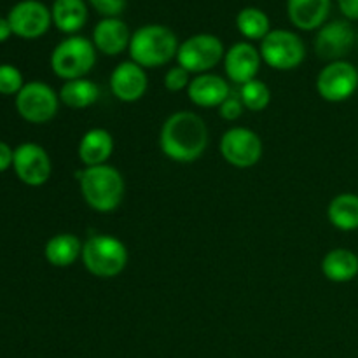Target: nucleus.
Listing matches in <instances>:
<instances>
[{
  "label": "nucleus",
  "instance_id": "obj_13",
  "mask_svg": "<svg viewBox=\"0 0 358 358\" xmlns=\"http://www.w3.org/2000/svg\"><path fill=\"white\" fill-rule=\"evenodd\" d=\"M13 34L21 38H38L49 30L52 23L51 10L38 0H21L9 10Z\"/></svg>",
  "mask_w": 358,
  "mask_h": 358
},
{
  "label": "nucleus",
  "instance_id": "obj_18",
  "mask_svg": "<svg viewBox=\"0 0 358 358\" xmlns=\"http://www.w3.org/2000/svg\"><path fill=\"white\" fill-rule=\"evenodd\" d=\"M331 13V0H287V14L299 30H317L324 27Z\"/></svg>",
  "mask_w": 358,
  "mask_h": 358
},
{
  "label": "nucleus",
  "instance_id": "obj_2",
  "mask_svg": "<svg viewBox=\"0 0 358 358\" xmlns=\"http://www.w3.org/2000/svg\"><path fill=\"white\" fill-rule=\"evenodd\" d=\"M79 187L86 205L98 213L115 212L124 199V178L110 164L84 168L79 173Z\"/></svg>",
  "mask_w": 358,
  "mask_h": 358
},
{
  "label": "nucleus",
  "instance_id": "obj_24",
  "mask_svg": "<svg viewBox=\"0 0 358 358\" xmlns=\"http://www.w3.org/2000/svg\"><path fill=\"white\" fill-rule=\"evenodd\" d=\"M327 219L336 229L357 231L358 229V194L341 192L327 206Z\"/></svg>",
  "mask_w": 358,
  "mask_h": 358
},
{
  "label": "nucleus",
  "instance_id": "obj_19",
  "mask_svg": "<svg viewBox=\"0 0 358 358\" xmlns=\"http://www.w3.org/2000/svg\"><path fill=\"white\" fill-rule=\"evenodd\" d=\"M114 152V136L105 128H93L83 135L79 142V159L86 168L107 164Z\"/></svg>",
  "mask_w": 358,
  "mask_h": 358
},
{
  "label": "nucleus",
  "instance_id": "obj_7",
  "mask_svg": "<svg viewBox=\"0 0 358 358\" xmlns=\"http://www.w3.org/2000/svg\"><path fill=\"white\" fill-rule=\"evenodd\" d=\"M261 58L275 70H294L306 58L303 38L290 30H271L261 41Z\"/></svg>",
  "mask_w": 358,
  "mask_h": 358
},
{
  "label": "nucleus",
  "instance_id": "obj_27",
  "mask_svg": "<svg viewBox=\"0 0 358 358\" xmlns=\"http://www.w3.org/2000/svg\"><path fill=\"white\" fill-rule=\"evenodd\" d=\"M23 86V76H21L20 70L9 63H2L0 65V94H3V96H13L14 94L16 96Z\"/></svg>",
  "mask_w": 358,
  "mask_h": 358
},
{
  "label": "nucleus",
  "instance_id": "obj_29",
  "mask_svg": "<svg viewBox=\"0 0 358 358\" xmlns=\"http://www.w3.org/2000/svg\"><path fill=\"white\" fill-rule=\"evenodd\" d=\"M243 110L245 105L243 101H241V98L231 93L219 107V115L222 119H226V121H236V119L241 117Z\"/></svg>",
  "mask_w": 358,
  "mask_h": 358
},
{
  "label": "nucleus",
  "instance_id": "obj_1",
  "mask_svg": "<svg viewBox=\"0 0 358 358\" xmlns=\"http://www.w3.org/2000/svg\"><path fill=\"white\" fill-rule=\"evenodd\" d=\"M161 152L175 163H192L208 147V128L196 112L180 110L163 122L159 131Z\"/></svg>",
  "mask_w": 358,
  "mask_h": 358
},
{
  "label": "nucleus",
  "instance_id": "obj_9",
  "mask_svg": "<svg viewBox=\"0 0 358 358\" xmlns=\"http://www.w3.org/2000/svg\"><path fill=\"white\" fill-rule=\"evenodd\" d=\"M264 145H262L261 136L248 128L227 129L220 140V154L229 163L231 166L247 170V168L255 166L261 161Z\"/></svg>",
  "mask_w": 358,
  "mask_h": 358
},
{
  "label": "nucleus",
  "instance_id": "obj_21",
  "mask_svg": "<svg viewBox=\"0 0 358 358\" xmlns=\"http://www.w3.org/2000/svg\"><path fill=\"white\" fill-rule=\"evenodd\" d=\"M322 273L329 282L348 283L358 276V255L350 248H334L322 261Z\"/></svg>",
  "mask_w": 358,
  "mask_h": 358
},
{
  "label": "nucleus",
  "instance_id": "obj_23",
  "mask_svg": "<svg viewBox=\"0 0 358 358\" xmlns=\"http://www.w3.org/2000/svg\"><path fill=\"white\" fill-rule=\"evenodd\" d=\"M59 101L66 105L73 110H84V108L91 107L100 98V87L93 83V80L86 79H73L65 80V84L59 90Z\"/></svg>",
  "mask_w": 358,
  "mask_h": 358
},
{
  "label": "nucleus",
  "instance_id": "obj_28",
  "mask_svg": "<svg viewBox=\"0 0 358 358\" xmlns=\"http://www.w3.org/2000/svg\"><path fill=\"white\" fill-rule=\"evenodd\" d=\"M191 80V73L187 70L182 69L180 65L171 66L166 72V76H164V87L171 91V93H178L182 90H187Z\"/></svg>",
  "mask_w": 358,
  "mask_h": 358
},
{
  "label": "nucleus",
  "instance_id": "obj_10",
  "mask_svg": "<svg viewBox=\"0 0 358 358\" xmlns=\"http://www.w3.org/2000/svg\"><path fill=\"white\" fill-rule=\"evenodd\" d=\"M358 90V70L350 62H331L317 77V91L325 101L341 103L350 100Z\"/></svg>",
  "mask_w": 358,
  "mask_h": 358
},
{
  "label": "nucleus",
  "instance_id": "obj_17",
  "mask_svg": "<svg viewBox=\"0 0 358 358\" xmlns=\"http://www.w3.org/2000/svg\"><path fill=\"white\" fill-rule=\"evenodd\" d=\"M131 34L128 24L119 17H103L93 30V44L96 51L107 56L121 55L129 48Z\"/></svg>",
  "mask_w": 358,
  "mask_h": 358
},
{
  "label": "nucleus",
  "instance_id": "obj_5",
  "mask_svg": "<svg viewBox=\"0 0 358 358\" xmlns=\"http://www.w3.org/2000/svg\"><path fill=\"white\" fill-rule=\"evenodd\" d=\"M96 63V48L93 41L72 35L59 42L51 52V69L59 79H83Z\"/></svg>",
  "mask_w": 358,
  "mask_h": 358
},
{
  "label": "nucleus",
  "instance_id": "obj_26",
  "mask_svg": "<svg viewBox=\"0 0 358 358\" xmlns=\"http://www.w3.org/2000/svg\"><path fill=\"white\" fill-rule=\"evenodd\" d=\"M240 98L243 101L245 108L252 112H261L271 101V91H269L268 84L259 79H254L240 87Z\"/></svg>",
  "mask_w": 358,
  "mask_h": 358
},
{
  "label": "nucleus",
  "instance_id": "obj_8",
  "mask_svg": "<svg viewBox=\"0 0 358 358\" xmlns=\"http://www.w3.org/2000/svg\"><path fill=\"white\" fill-rule=\"evenodd\" d=\"M59 94L42 80H31L16 94V110L31 124H44L58 114Z\"/></svg>",
  "mask_w": 358,
  "mask_h": 358
},
{
  "label": "nucleus",
  "instance_id": "obj_25",
  "mask_svg": "<svg viewBox=\"0 0 358 358\" xmlns=\"http://www.w3.org/2000/svg\"><path fill=\"white\" fill-rule=\"evenodd\" d=\"M236 28L248 41H262L269 34V17L257 7H245L236 16Z\"/></svg>",
  "mask_w": 358,
  "mask_h": 358
},
{
  "label": "nucleus",
  "instance_id": "obj_22",
  "mask_svg": "<svg viewBox=\"0 0 358 358\" xmlns=\"http://www.w3.org/2000/svg\"><path fill=\"white\" fill-rule=\"evenodd\" d=\"M55 27L63 34H76L86 24L87 7L84 0H55L51 7Z\"/></svg>",
  "mask_w": 358,
  "mask_h": 358
},
{
  "label": "nucleus",
  "instance_id": "obj_14",
  "mask_svg": "<svg viewBox=\"0 0 358 358\" xmlns=\"http://www.w3.org/2000/svg\"><path fill=\"white\" fill-rule=\"evenodd\" d=\"M261 63V52L250 42H236L224 56V69H226L227 77L231 83L238 86L257 79Z\"/></svg>",
  "mask_w": 358,
  "mask_h": 358
},
{
  "label": "nucleus",
  "instance_id": "obj_20",
  "mask_svg": "<svg viewBox=\"0 0 358 358\" xmlns=\"http://www.w3.org/2000/svg\"><path fill=\"white\" fill-rule=\"evenodd\" d=\"M83 241L72 233H59L45 243V261L55 268H69L83 257Z\"/></svg>",
  "mask_w": 358,
  "mask_h": 358
},
{
  "label": "nucleus",
  "instance_id": "obj_33",
  "mask_svg": "<svg viewBox=\"0 0 358 358\" xmlns=\"http://www.w3.org/2000/svg\"><path fill=\"white\" fill-rule=\"evenodd\" d=\"M13 35V28L7 17H0V42H6Z\"/></svg>",
  "mask_w": 358,
  "mask_h": 358
},
{
  "label": "nucleus",
  "instance_id": "obj_34",
  "mask_svg": "<svg viewBox=\"0 0 358 358\" xmlns=\"http://www.w3.org/2000/svg\"><path fill=\"white\" fill-rule=\"evenodd\" d=\"M357 41H358V34H357Z\"/></svg>",
  "mask_w": 358,
  "mask_h": 358
},
{
  "label": "nucleus",
  "instance_id": "obj_16",
  "mask_svg": "<svg viewBox=\"0 0 358 358\" xmlns=\"http://www.w3.org/2000/svg\"><path fill=\"white\" fill-rule=\"evenodd\" d=\"M231 94V87L226 79L217 73H201L194 76L187 87L189 100L203 108H219L222 101Z\"/></svg>",
  "mask_w": 358,
  "mask_h": 358
},
{
  "label": "nucleus",
  "instance_id": "obj_12",
  "mask_svg": "<svg viewBox=\"0 0 358 358\" xmlns=\"http://www.w3.org/2000/svg\"><path fill=\"white\" fill-rule=\"evenodd\" d=\"M357 34L345 20H334L320 27L315 37V52L325 62H339L352 51Z\"/></svg>",
  "mask_w": 358,
  "mask_h": 358
},
{
  "label": "nucleus",
  "instance_id": "obj_31",
  "mask_svg": "<svg viewBox=\"0 0 358 358\" xmlns=\"http://www.w3.org/2000/svg\"><path fill=\"white\" fill-rule=\"evenodd\" d=\"M14 149H10L6 142H0V173L13 168Z\"/></svg>",
  "mask_w": 358,
  "mask_h": 358
},
{
  "label": "nucleus",
  "instance_id": "obj_15",
  "mask_svg": "<svg viewBox=\"0 0 358 358\" xmlns=\"http://www.w3.org/2000/svg\"><path fill=\"white\" fill-rule=\"evenodd\" d=\"M147 86V73L145 69L136 65L135 62H122L119 63L110 73V90L119 101L124 103H135L145 94Z\"/></svg>",
  "mask_w": 358,
  "mask_h": 358
},
{
  "label": "nucleus",
  "instance_id": "obj_30",
  "mask_svg": "<svg viewBox=\"0 0 358 358\" xmlns=\"http://www.w3.org/2000/svg\"><path fill=\"white\" fill-rule=\"evenodd\" d=\"M90 3L103 17H117L126 9V0H90Z\"/></svg>",
  "mask_w": 358,
  "mask_h": 358
},
{
  "label": "nucleus",
  "instance_id": "obj_11",
  "mask_svg": "<svg viewBox=\"0 0 358 358\" xmlns=\"http://www.w3.org/2000/svg\"><path fill=\"white\" fill-rule=\"evenodd\" d=\"M13 170L23 184L30 185V187H41L49 180L52 173L51 157H49L48 150L38 143H21L20 147L14 149Z\"/></svg>",
  "mask_w": 358,
  "mask_h": 358
},
{
  "label": "nucleus",
  "instance_id": "obj_4",
  "mask_svg": "<svg viewBox=\"0 0 358 358\" xmlns=\"http://www.w3.org/2000/svg\"><path fill=\"white\" fill-rule=\"evenodd\" d=\"M83 264L96 278H115L128 266V248L112 234H94L83 245Z\"/></svg>",
  "mask_w": 358,
  "mask_h": 358
},
{
  "label": "nucleus",
  "instance_id": "obj_3",
  "mask_svg": "<svg viewBox=\"0 0 358 358\" xmlns=\"http://www.w3.org/2000/svg\"><path fill=\"white\" fill-rule=\"evenodd\" d=\"M177 35L164 24H145L131 35L129 58L142 69H157L177 58Z\"/></svg>",
  "mask_w": 358,
  "mask_h": 358
},
{
  "label": "nucleus",
  "instance_id": "obj_32",
  "mask_svg": "<svg viewBox=\"0 0 358 358\" xmlns=\"http://www.w3.org/2000/svg\"><path fill=\"white\" fill-rule=\"evenodd\" d=\"M338 3L346 20H358V0H338Z\"/></svg>",
  "mask_w": 358,
  "mask_h": 358
},
{
  "label": "nucleus",
  "instance_id": "obj_6",
  "mask_svg": "<svg viewBox=\"0 0 358 358\" xmlns=\"http://www.w3.org/2000/svg\"><path fill=\"white\" fill-rule=\"evenodd\" d=\"M226 56L224 44L217 35L198 34L185 38L177 51V62L189 73L201 76L215 69Z\"/></svg>",
  "mask_w": 358,
  "mask_h": 358
}]
</instances>
